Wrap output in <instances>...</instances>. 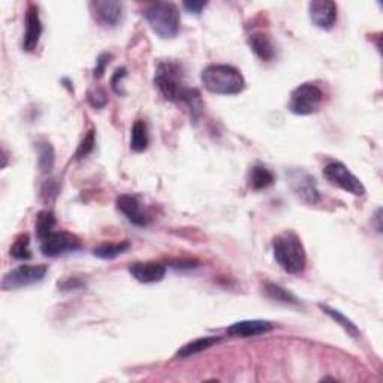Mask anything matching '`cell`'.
I'll list each match as a JSON object with an SVG mask.
<instances>
[{
	"instance_id": "1",
	"label": "cell",
	"mask_w": 383,
	"mask_h": 383,
	"mask_svg": "<svg viewBox=\"0 0 383 383\" xmlns=\"http://www.w3.org/2000/svg\"><path fill=\"white\" fill-rule=\"evenodd\" d=\"M154 84L166 100L183 104L190 109L193 118H198L201 113V95L198 90L186 87L181 69L174 62H163L157 66Z\"/></svg>"
},
{
	"instance_id": "2",
	"label": "cell",
	"mask_w": 383,
	"mask_h": 383,
	"mask_svg": "<svg viewBox=\"0 0 383 383\" xmlns=\"http://www.w3.org/2000/svg\"><path fill=\"white\" fill-rule=\"evenodd\" d=\"M273 251L277 264L286 273L300 276L304 273L307 264L305 249L300 237L294 231H283L273 240Z\"/></svg>"
},
{
	"instance_id": "3",
	"label": "cell",
	"mask_w": 383,
	"mask_h": 383,
	"mask_svg": "<svg viewBox=\"0 0 383 383\" xmlns=\"http://www.w3.org/2000/svg\"><path fill=\"white\" fill-rule=\"evenodd\" d=\"M204 87L216 95H238L246 87L242 73L231 64H210L201 73Z\"/></svg>"
},
{
	"instance_id": "4",
	"label": "cell",
	"mask_w": 383,
	"mask_h": 383,
	"mask_svg": "<svg viewBox=\"0 0 383 383\" xmlns=\"http://www.w3.org/2000/svg\"><path fill=\"white\" fill-rule=\"evenodd\" d=\"M144 17L152 30L163 39L175 38L180 30V12L174 3L156 2L148 5Z\"/></svg>"
},
{
	"instance_id": "5",
	"label": "cell",
	"mask_w": 383,
	"mask_h": 383,
	"mask_svg": "<svg viewBox=\"0 0 383 383\" xmlns=\"http://www.w3.org/2000/svg\"><path fill=\"white\" fill-rule=\"evenodd\" d=\"M323 100L322 90L312 82H304L291 93L289 109L296 116H310L319 111Z\"/></svg>"
},
{
	"instance_id": "6",
	"label": "cell",
	"mask_w": 383,
	"mask_h": 383,
	"mask_svg": "<svg viewBox=\"0 0 383 383\" xmlns=\"http://www.w3.org/2000/svg\"><path fill=\"white\" fill-rule=\"evenodd\" d=\"M323 175L330 184L344 192H349L355 196H362L366 193V186L341 162H331L326 165L323 168Z\"/></svg>"
},
{
	"instance_id": "7",
	"label": "cell",
	"mask_w": 383,
	"mask_h": 383,
	"mask_svg": "<svg viewBox=\"0 0 383 383\" xmlns=\"http://www.w3.org/2000/svg\"><path fill=\"white\" fill-rule=\"evenodd\" d=\"M39 242L42 255L48 258L73 253V251L81 249L80 238L66 231H53L48 235L39 240Z\"/></svg>"
},
{
	"instance_id": "8",
	"label": "cell",
	"mask_w": 383,
	"mask_h": 383,
	"mask_svg": "<svg viewBox=\"0 0 383 383\" xmlns=\"http://www.w3.org/2000/svg\"><path fill=\"white\" fill-rule=\"evenodd\" d=\"M46 271H48L46 265H21L14 268L2 280L3 291H12V289H21L39 283L44 280Z\"/></svg>"
},
{
	"instance_id": "9",
	"label": "cell",
	"mask_w": 383,
	"mask_h": 383,
	"mask_svg": "<svg viewBox=\"0 0 383 383\" xmlns=\"http://www.w3.org/2000/svg\"><path fill=\"white\" fill-rule=\"evenodd\" d=\"M308 11L313 24L322 30H331L337 21V5L331 0H314L308 3Z\"/></svg>"
},
{
	"instance_id": "10",
	"label": "cell",
	"mask_w": 383,
	"mask_h": 383,
	"mask_svg": "<svg viewBox=\"0 0 383 383\" xmlns=\"http://www.w3.org/2000/svg\"><path fill=\"white\" fill-rule=\"evenodd\" d=\"M42 36V21L39 17V9L36 5H29L26 12V30L23 38V50L35 51Z\"/></svg>"
},
{
	"instance_id": "11",
	"label": "cell",
	"mask_w": 383,
	"mask_h": 383,
	"mask_svg": "<svg viewBox=\"0 0 383 383\" xmlns=\"http://www.w3.org/2000/svg\"><path fill=\"white\" fill-rule=\"evenodd\" d=\"M289 177H291L292 190L300 196L303 201H305L307 204H316L321 199L319 190H317L316 181L312 175H308L301 170H295L289 174Z\"/></svg>"
},
{
	"instance_id": "12",
	"label": "cell",
	"mask_w": 383,
	"mask_h": 383,
	"mask_svg": "<svg viewBox=\"0 0 383 383\" xmlns=\"http://www.w3.org/2000/svg\"><path fill=\"white\" fill-rule=\"evenodd\" d=\"M116 205L117 210L121 214H125V217L136 226H147L148 222H150V217H148V214L143 210L141 204H139L135 196L121 195L117 198Z\"/></svg>"
},
{
	"instance_id": "13",
	"label": "cell",
	"mask_w": 383,
	"mask_h": 383,
	"mask_svg": "<svg viewBox=\"0 0 383 383\" xmlns=\"http://www.w3.org/2000/svg\"><path fill=\"white\" fill-rule=\"evenodd\" d=\"M91 9L95 12V17L104 26L114 27L121 20V14H123V5L114 0H98V2H91Z\"/></svg>"
},
{
	"instance_id": "14",
	"label": "cell",
	"mask_w": 383,
	"mask_h": 383,
	"mask_svg": "<svg viewBox=\"0 0 383 383\" xmlns=\"http://www.w3.org/2000/svg\"><path fill=\"white\" fill-rule=\"evenodd\" d=\"M271 330H273V323L271 322L253 319V321H241L233 323L226 330V332L231 335V337L247 339V337H256V335L267 334Z\"/></svg>"
},
{
	"instance_id": "15",
	"label": "cell",
	"mask_w": 383,
	"mask_h": 383,
	"mask_svg": "<svg viewBox=\"0 0 383 383\" xmlns=\"http://www.w3.org/2000/svg\"><path fill=\"white\" fill-rule=\"evenodd\" d=\"M129 273L141 283H157L165 277L166 268L161 262H135L129 267Z\"/></svg>"
},
{
	"instance_id": "16",
	"label": "cell",
	"mask_w": 383,
	"mask_h": 383,
	"mask_svg": "<svg viewBox=\"0 0 383 383\" xmlns=\"http://www.w3.org/2000/svg\"><path fill=\"white\" fill-rule=\"evenodd\" d=\"M249 45L260 60L271 62L276 57V46L273 42H271L269 36L265 33L258 32L250 35Z\"/></svg>"
},
{
	"instance_id": "17",
	"label": "cell",
	"mask_w": 383,
	"mask_h": 383,
	"mask_svg": "<svg viewBox=\"0 0 383 383\" xmlns=\"http://www.w3.org/2000/svg\"><path fill=\"white\" fill-rule=\"evenodd\" d=\"M274 183V175L271 171H268L265 166L256 165L249 172V186L253 190H262L267 189L268 186Z\"/></svg>"
},
{
	"instance_id": "18",
	"label": "cell",
	"mask_w": 383,
	"mask_h": 383,
	"mask_svg": "<svg viewBox=\"0 0 383 383\" xmlns=\"http://www.w3.org/2000/svg\"><path fill=\"white\" fill-rule=\"evenodd\" d=\"M220 341L219 337H202V339H196L188 344H184L183 348L177 352V358H189L193 357L196 353H201L204 350H207L213 348L214 344H217Z\"/></svg>"
},
{
	"instance_id": "19",
	"label": "cell",
	"mask_w": 383,
	"mask_h": 383,
	"mask_svg": "<svg viewBox=\"0 0 383 383\" xmlns=\"http://www.w3.org/2000/svg\"><path fill=\"white\" fill-rule=\"evenodd\" d=\"M148 129L143 120H138L132 126V136H130V148L134 152L141 153L148 147Z\"/></svg>"
},
{
	"instance_id": "20",
	"label": "cell",
	"mask_w": 383,
	"mask_h": 383,
	"mask_svg": "<svg viewBox=\"0 0 383 383\" xmlns=\"http://www.w3.org/2000/svg\"><path fill=\"white\" fill-rule=\"evenodd\" d=\"M36 150H38V154H39L38 165L41 168V171L44 174L51 172L55 161V153L53 145L48 141H41L36 144Z\"/></svg>"
},
{
	"instance_id": "21",
	"label": "cell",
	"mask_w": 383,
	"mask_h": 383,
	"mask_svg": "<svg viewBox=\"0 0 383 383\" xmlns=\"http://www.w3.org/2000/svg\"><path fill=\"white\" fill-rule=\"evenodd\" d=\"M129 247H130V244H129L127 241L117 242V244H113V242H109V244H102V246L96 247L95 250H93V255H95L99 259L109 260V259L117 258L121 253H125V251L129 250Z\"/></svg>"
},
{
	"instance_id": "22",
	"label": "cell",
	"mask_w": 383,
	"mask_h": 383,
	"mask_svg": "<svg viewBox=\"0 0 383 383\" xmlns=\"http://www.w3.org/2000/svg\"><path fill=\"white\" fill-rule=\"evenodd\" d=\"M319 307L322 308V310L328 314L330 317H332V319L340 323L343 328L348 331L349 335H352V337H359V330L357 328V325H355L350 319H348V317H346L339 310H335V308L332 307H328V305H323V304H319Z\"/></svg>"
},
{
	"instance_id": "23",
	"label": "cell",
	"mask_w": 383,
	"mask_h": 383,
	"mask_svg": "<svg viewBox=\"0 0 383 383\" xmlns=\"http://www.w3.org/2000/svg\"><path fill=\"white\" fill-rule=\"evenodd\" d=\"M55 226V217L51 211H41L36 217V235L39 240L48 235L50 232L54 231Z\"/></svg>"
},
{
	"instance_id": "24",
	"label": "cell",
	"mask_w": 383,
	"mask_h": 383,
	"mask_svg": "<svg viewBox=\"0 0 383 383\" xmlns=\"http://www.w3.org/2000/svg\"><path fill=\"white\" fill-rule=\"evenodd\" d=\"M11 256L18 260H27L32 258L30 238L27 233H23V235H20L14 241V244L11 246Z\"/></svg>"
},
{
	"instance_id": "25",
	"label": "cell",
	"mask_w": 383,
	"mask_h": 383,
	"mask_svg": "<svg viewBox=\"0 0 383 383\" xmlns=\"http://www.w3.org/2000/svg\"><path fill=\"white\" fill-rule=\"evenodd\" d=\"M265 291L268 294V296L273 298V300L276 301H280V303H285V304H296V298L291 294L287 292L286 289H283L282 286L278 285H274V283H268Z\"/></svg>"
},
{
	"instance_id": "26",
	"label": "cell",
	"mask_w": 383,
	"mask_h": 383,
	"mask_svg": "<svg viewBox=\"0 0 383 383\" xmlns=\"http://www.w3.org/2000/svg\"><path fill=\"white\" fill-rule=\"evenodd\" d=\"M95 130H90V132L84 136V139L81 141L80 147H78V150L75 153V157L77 159H82V157H86L91 153L93 148H95Z\"/></svg>"
},
{
	"instance_id": "27",
	"label": "cell",
	"mask_w": 383,
	"mask_h": 383,
	"mask_svg": "<svg viewBox=\"0 0 383 383\" xmlns=\"http://www.w3.org/2000/svg\"><path fill=\"white\" fill-rule=\"evenodd\" d=\"M107 95L102 89H96L93 91H89V102L95 108H104L107 105Z\"/></svg>"
},
{
	"instance_id": "28",
	"label": "cell",
	"mask_w": 383,
	"mask_h": 383,
	"mask_svg": "<svg viewBox=\"0 0 383 383\" xmlns=\"http://www.w3.org/2000/svg\"><path fill=\"white\" fill-rule=\"evenodd\" d=\"M109 59H111V54L105 53V54L99 55V59L96 60V68H95V71H93V75H95V78H100L102 75H104L107 64L109 63Z\"/></svg>"
},
{
	"instance_id": "29",
	"label": "cell",
	"mask_w": 383,
	"mask_h": 383,
	"mask_svg": "<svg viewBox=\"0 0 383 383\" xmlns=\"http://www.w3.org/2000/svg\"><path fill=\"white\" fill-rule=\"evenodd\" d=\"M125 75H126V69H125V68H121V69H117V71H116L113 80H111V87H113V90L117 93V95H123V93L120 91L118 84H120L121 78H123Z\"/></svg>"
},
{
	"instance_id": "30",
	"label": "cell",
	"mask_w": 383,
	"mask_h": 383,
	"mask_svg": "<svg viewBox=\"0 0 383 383\" xmlns=\"http://www.w3.org/2000/svg\"><path fill=\"white\" fill-rule=\"evenodd\" d=\"M183 6L190 14H201L202 9L207 6V2H184Z\"/></svg>"
}]
</instances>
